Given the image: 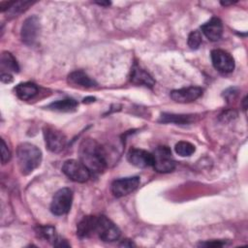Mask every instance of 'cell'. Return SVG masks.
<instances>
[{"mask_svg": "<svg viewBox=\"0 0 248 248\" xmlns=\"http://www.w3.org/2000/svg\"><path fill=\"white\" fill-rule=\"evenodd\" d=\"M78 155L79 161L90 170V172L100 173L107 168V153L104 147L93 139H84L80 142Z\"/></svg>", "mask_w": 248, "mask_h": 248, "instance_id": "obj_1", "label": "cell"}, {"mask_svg": "<svg viewBox=\"0 0 248 248\" xmlns=\"http://www.w3.org/2000/svg\"><path fill=\"white\" fill-rule=\"evenodd\" d=\"M16 159L20 172L27 175L40 166L42 162V151L32 143L22 142L16 149Z\"/></svg>", "mask_w": 248, "mask_h": 248, "instance_id": "obj_2", "label": "cell"}, {"mask_svg": "<svg viewBox=\"0 0 248 248\" xmlns=\"http://www.w3.org/2000/svg\"><path fill=\"white\" fill-rule=\"evenodd\" d=\"M120 230L118 227L105 215H99L96 218L94 235L98 236L102 241L112 242L120 237Z\"/></svg>", "mask_w": 248, "mask_h": 248, "instance_id": "obj_3", "label": "cell"}, {"mask_svg": "<svg viewBox=\"0 0 248 248\" xmlns=\"http://www.w3.org/2000/svg\"><path fill=\"white\" fill-rule=\"evenodd\" d=\"M153 154V168L158 172H170L175 169V161L172 158L170 147L166 145L158 146Z\"/></svg>", "mask_w": 248, "mask_h": 248, "instance_id": "obj_4", "label": "cell"}, {"mask_svg": "<svg viewBox=\"0 0 248 248\" xmlns=\"http://www.w3.org/2000/svg\"><path fill=\"white\" fill-rule=\"evenodd\" d=\"M62 171L68 178L78 183L86 182L91 175L90 170L80 161L75 159L65 161Z\"/></svg>", "mask_w": 248, "mask_h": 248, "instance_id": "obj_5", "label": "cell"}, {"mask_svg": "<svg viewBox=\"0 0 248 248\" xmlns=\"http://www.w3.org/2000/svg\"><path fill=\"white\" fill-rule=\"evenodd\" d=\"M73 202V192L70 188H61L53 196L50 203V211L56 216L69 212Z\"/></svg>", "mask_w": 248, "mask_h": 248, "instance_id": "obj_6", "label": "cell"}, {"mask_svg": "<svg viewBox=\"0 0 248 248\" xmlns=\"http://www.w3.org/2000/svg\"><path fill=\"white\" fill-rule=\"evenodd\" d=\"M44 138L47 149L54 153L62 151L67 143L65 135L61 131L51 126L44 127Z\"/></svg>", "mask_w": 248, "mask_h": 248, "instance_id": "obj_7", "label": "cell"}, {"mask_svg": "<svg viewBox=\"0 0 248 248\" xmlns=\"http://www.w3.org/2000/svg\"><path fill=\"white\" fill-rule=\"evenodd\" d=\"M140 179L139 176H130L115 179L111 183V193L116 198H121L129 195L133 191H135L140 185Z\"/></svg>", "mask_w": 248, "mask_h": 248, "instance_id": "obj_8", "label": "cell"}, {"mask_svg": "<svg viewBox=\"0 0 248 248\" xmlns=\"http://www.w3.org/2000/svg\"><path fill=\"white\" fill-rule=\"evenodd\" d=\"M213 67L221 73H231L234 70V59L223 49H213L210 53Z\"/></svg>", "mask_w": 248, "mask_h": 248, "instance_id": "obj_9", "label": "cell"}, {"mask_svg": "<svg viewBox=\"0 0 248 248\" xmlns=\"http://www.w3.org/2000/svg\"><path fill=\"white\" fill-rule=\"evenodd\" d=\"M39 30H40V22L39 18L35 16H30L26 18L21 26V31H20V37L21 41L28 46H32L39 35Z\"/></svg>", "mask_w": 248, "mask_h": 248, "instance_id": "obj_10", "label": "cell"}, {"mask_svg": "<svg viewBox=\"0 0 248 248\" xmlns=\"http://www.w3.org/2000/svg\"><path fill=\"white\" fill-rule=\"evenodd\" d=\"M202 88L199 86H189L180 89H175L170 92V98L176 102L181 104L192 103L199 99L202 95Z\"/></svg>", "mask_w": 248, "mask_h": 248, "instance_id": "obj_11", "label": "cell"}, {"mask_svg": "<svg viewBox=\"0 0 248 248\" xmlns=\"http://www.w3.org/2000/svg\"><path fill=\"white\" fill-rule=\"evenodd\" d=\"M128 161L138 168L153 166V154L140 148H131L127 153Z\"/></svg>", "mask_w": 248, "mask_h": 248, "instance_id": "obj_12", "label": "cell"}, {"mask_svg": "<svg viewBox=\"0 0 248 248\" xmlns=\"http://www.w3.org/2000/svg\"><path fill=\"white\" fill-rule=\"evenodd\" d=\"M201 30L209 41L216 42L222 37L223 24L220 18L212 17L201 26Z\"/></svg>", "mask_w": 248, "mask_h": 248, "instance_id": "obj_13", "label": "cell"}, {"mask_svg": "<svg viewBox=\"0 0 248 248\" xmlns=\"http://www.w3.org/2000/svg\"><path fill=\"white\" fill-rule=\"evenodd\" d=\"M95 215L84 216L77 226V234L79 238H89L94 236V229L96 224Z\"/></svg>", "mask_w": 248, "mask_h": 248, "instance_id": "obj_14", "label": "cell"}, {"mask_svg": "<svg viewBox=\"0 0 248 248\" xmlns=\"http://www.w3.org/2000/svg\"><path fill=\"white\" fill-rule=\"evenodd\" d=\"M130 79L133 83L137 85H144L147 87H153L155 80L153 78L143 69L140 68L138 65H134L131 71Z\"/></svg>", "mask_w": 248, "mask_h": 248, "instance_id": "obj_15", "label": "cell"}, {"mask_svg": "<svg viewBox=\"0 0 248 248\" xmlns=\"http://www.w3.org/2000/svg\"><path fill=\"white\" fill-rule=\"evenodd\" d=\"M68 82L72 85L82 87V88H91L97 85L95 80L90 78L82 71H74L68 76Z\"/></svg>", "mask_w": 248, "mask_h": 248, "instance_id": "obj_16", "label": "cell"}, {"mask_svg": "<svg viewBox=\"0 0 248 248\" xmlns=\"http://www.w3.org/2000/svg\"><path fill=\"white\" fill-rule=\"evenodd\" d=\"M15 93L18 99L28 101L38 93V86L30 81L21 82L15 87Z\"/></svg>", "mask_w": 248, "mask_h": 248, "instance_id": "obj_17", "label": "cell"}, {"mask_svg": "<svg viewBox=\"0 0 248 248\" xmlns=\"http://www.w3.org/2000/svg\"><path fill=\"white\" fill-rule=\"evenodd\" d=\"M193 114H174V113H162L159 121L163 123H175V124H190L195 120Z\"/></svg>", "mask_w": 248, "mask_h": 248, "instance_id": "obj_18", "label": "cell"}, {"mask_svg": "<svg viewBox=\"0 0 248 248\" xmlns=\"http://www.w3.org/2000/svg\"><path fill=\"white\" fill-rule=\"evenodd\" d=\"M78 102L74 99H63L57 100L50 103L46 108L51 110L60 111V112H69L74 111L78 108Z\"/></svg>", "mask_w": 248, "mask_h": 248, "instance_id": "obj_19", "label": "cell"}, {"mask_svg": "<svg viewBox=\"0 0 248 248\" xmlns=\"http://www.w3.org/2000/svg\"><path fill=\"white\" fill-rule=\"evenodd\" d=\"M0 63H1L2 71L7 70L9 74H10V72L18 73V71H19V67H18V64H17L16 58L9 51H3L2 52Z\"/></svg>", "mask_w": 248, "mask_h": 248, "instance_id": "obj_20", "label": "cell"}, {"mask_svg": "<svg viewBox=\"0 0 248 248\" xmlns=\"http://www.w3.org/2000/svg\"><path fill=\"white\" fill-rule=\"evenodd\" d=\"M36 233L40 238L52 242L53 244L58 239L55 228L52 226H38L36 228Z\"/></svg>", "mask_w": 248, "mask_h": 248, "instance_id": "obj_21", "label": "cell"}, {"mask_svg": "<svg viewBox=\"0 0 248 248\" xmlns=\"http://www.w3.org/2000/svg\"><path fill=\"white\" fill-rule=\"evenodd\" d=\"M174 150L179 156L188 157L195 152L196 148L195 145L189 141H178L174 146Z\"/></svg>", "mask_w": 248, "mask_h": 248, "instance_id": "obj_22", "label": "cell"}, {"mask_svg": "<svg viewBox=\"0 0 248 248\" xmlns=\"http://www.w3.org/2000/svg\"><path fill=\"white\" fill-rule=\"evenodd\" d=\"M30 5H32V2L29 1H19V2H10L8 7V14L13 16H16L17 15L24 12Z\"/></svg>", "mask_w": 248, "mask_h": 248, "instance_id": "obj_23", "label": "cell"}, {"mask_svg": "<svg viewBox=\"0 0 248 248\" xmlns=\"http://www.w3.org/2000/svg\"><path fill=\"white\" fill-rule=\"evenodd\" d=\"M202 42V33L199 30H194L189 34L187 44L190 48L192 49L199 48Z\"/></svg>", "mask_w": 248, "mask_h": 248, "instance_id": "obj_24", "label": "cell"}, {"mask_svg": "<svg viewBox=\"0 0 248 248\" xmlns=\"http://www.w3.org/2000/svg\"><path fill=\"white\" fill-rule=\"evenodd\" d=\"M11 159V151L8 148L6 142L4 141V140H1V161L2 164H6L10 161Z\"/></svg>", "mask_w": 248, "mask_h": 248, "instance_id": "obj_25", "label": "cell"}, {"mask_svg": "<svg viewBox=\"0 0 248 248\" xmlns=\"http://www.w3.org/2000/svg\"><path fill=\"white\" fill-rule=\"evenodd\" d=\"M200 246H205V247H221L226 245V241L223 240H213V241H206V242H201L199 244Z\"/></svg>", "mask_w": 248, "mask_h": 248, "instance_id": "obj_26", "label": "cell"}, {"mask_svg": "<svg viewBox=\"0 0 248 248\" xmlns=\"http://www.w3.org/2000/svg\"><path fill=\"white\" fill-rule=\"evenodd\" d=\"M0 78L3 83H11L13 81V76L9 73H2Z\"/></svg>", "mask_w": 248, "mask_h": 248, "instance_id": "obj_27", "label": "cell"}, {"mask_svg": "<svg viewBox=\"0 0 248 248\" xmlns=\"http://www.w3.org/2000/svg\"><path fill=\"white\" fill-rule=\"evenodd\" d=\"M95 98L93 97H87V98H84L83 99V103H92V101H94Z\"/></svg>", "mask_w": 248, "mask_h": 248, "instance_id": "obj_28", "label": "cell"}, {"mask_svg": "<svg viewBox=\"0 0 248 248\" xmlns=\"http://www.w3.org/2000/svg\"><path fill=\"white\" fill-rule=\"evenodd\" d=\"M98 5L100 6H104V7H107V6H109L110 5V2L107 1V2H96Z\"/></svg>", "mask_w": 248, "mask_h": 248, "instance_id": "obj_29", "label": "cell"}]
</instances>
